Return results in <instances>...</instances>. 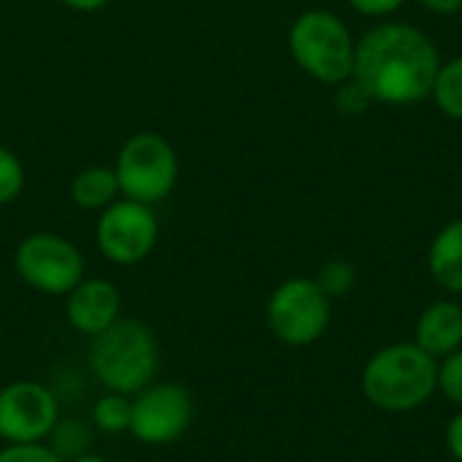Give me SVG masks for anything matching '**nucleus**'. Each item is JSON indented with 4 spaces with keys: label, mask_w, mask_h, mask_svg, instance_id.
<instances>
[{
    "label": "nucleus",
    "mask_w": 462,
    "mask_h": 462,
    "mask_svg": "<svg viewBox=\"0 0 462 462\" xmlns=\"http://www.w3.org/2000/svg\"><path fill=\"white\" fill-rule=\"evenodd\" d=\"M114 171L122 198L157 206L179 181V154L165 135L141 130L119 146Z\"/></svg>",
    "instance_id": "5"
},
{
    "label": "nucleus",
    "mask_w": 462,
    "mask_h": 462,
    "mask_svg": "<svg viewBox=\"0 0 462 462\" xmlns=\"http://www.w3.org/2000/svg\"><path fill=\"white\" fill-rule=\"evenodd\" d=\"M0 462H65L43 444H8L0 449Z\"/></svg>",
    "instance_id": "22"
},
{
    "label": "nucleus",
    "mask_w": 462,
    "mask_h": 462,
    "mask_svg": "<svg viewBox=\"0 0 462 462\" xmlns=\"http://www.w3.org/2000/svg\"><path fill=\"white\" fill-rule=\"evenodd\" d=\"M62 5H68L70 11H79V14H95L100 8H106L111 0H60Z\"/></svg>",
    "instance_id": "26"
},
{
    "label": "nucleus",
    "mask_w": 462,
    "mask_h": 462,
    "mask_svg": "<svg viewBox=\"0 0 462 462\" xmlns=\"http://www.w3.org/2000/svg\"><path fill=\"white\" fill-rule=\"evenodd\" d=\"M430 97L449 119L462 122V54L441 62Z\"/></svg>",
    "instance_id": "15"
},
{
    "label": "nucleus",
    "mask_w": 462,
    "mask_h": 462,
    "mask_svg": "<svg viewBox=\"0 0 462 462\" xmlns=\"http://www.w3.org/2000/svg\"><path fill=\"white\" fill-rule=\"evenodd\" d=\"M122 198L114 165H87L70 181V200L84 211H103Z\"/></svg>",
    "instance_id": "14"
},
{
    "label": "nucleus",
    "mask_w": 462,
    "mask_h": 462,
    "mask_svg": "<svg viewBox=\"0 0 462 462\" xmlns=\"http://www.w3.org/2000/svg\"><path fill=\"white\" fill-rule=\"evenodd\" d=\"M195 420V401L181 384H152L133 401L130 433L149 447L179 441Z\"/></svg>",
    "instance_id": "9"
},
{
    "label": "nucleus",
    "mask_w": 462,
    "mask_h": 462,
    "mask_svg": "<svg viewBox=\"0 0 462 462\" xmlns=\"http://www.w3.org/2000/svg\"><path fill=\"white\" fill-rule=\"evenodd\" d=\"M157 363V338L138 319H116L89 344V368L108 393L138 395L152 384Z\"/></svg>",
    "instance_id": "3"
},
{
    "label": "nucleus",
    "mask_w": 462,
    "mask_h": 462,
    "mask_svg": "<svg viewBox=\"0 0 462 462\" xmlns=\"http://www.w3.org/2000/svg\"><path fill=\"white\" fill-rule=\"evenodd\" d=\"M70 462H106L100 455H89V452H84V455H79V457H73Z\"/></svg>",
    "instance_id": "27"
},
{
    "label": "nucleus",
    "mask_w": 462,
    "mask_h": 462,
    "mask_svg": "<svg viewBox=\"0 0 462 462\" xmlns=\"http://www.w3.org/2000/svg\"><path fill=\"white\" fill-rule=\"evenodd\" d=\"M314 282L319 284V290H322L330 300H336V298H346V295L355 290V284H357V271H355V265H352L349 260L333 257V260H328V263L319 268V273H317Z\"/></svg>",
    "instance_id": "18"
},
{
    "label": "nucleus",
    "mask_w": 462,
    "mask_h": 462,
    "mask_svg": "<svg viewBox=\"0 0 462 462\" xmlns=\"http://www.w3.org/2000/svg\"><path fill=\"white\" fill-rule=\"evenodd\" d=\"M420 3L439 16H452V14L462 11V0H420Z\"/></svg>",
    "instance_id": "25"
},
{
    "label": "nucleus",
    "mask_w": 462,
    "mask_h": 462,
    "mask_svg": "<svg viewBox=\"0 0 462 462\" xmlns=\"http://www.w3.org/2000/svg\"><path fill=\"white\" fill-rule=\"evenodd\" d=\"M49 436H51V449L62 460H73V457L84 455L92 441V433H89L87 422H81V420H57V425Z\"/></svg>",
    "instance_id": "17"
},
{
    "label": "nucleus",
    "mask_w": 462,
    "mask_h": 462,
    "mask_svg": "<svg viewBox=\"0 0 462 462\" xmlns=\"http://www.w3.org/2000/svg\"><path fill=\"white\" fill-rule=\"evenodd\" d=\"M265 319L271 333L287 346H309L325 336L330 328V298L319 290L314 279H287L282 282L265 306Z\"/></svg>",
    "instance_id": "6"
},
{
    "label": "nucleus",
    "mask_w": 462,
    "mask_h": 462,
    "mask_svg": "<svg viewBox=\"0 0 462 462\" xmlns=\"http://www.w3.org/2000/svg\"><path fill=\"white\" fill-rule=\"evenodd\" d=\"M428 268L436 284L452 295H462V219L444 225L428 252Z\"/></svg>",
    "instance_id": "13"
},
{
    "label": "nucleus",
    "mask_w": 462,
    "mask_h": 462,
    "mask_svg": "<svg viewBox=\"0 0 462 462\" xmlns=\"http://www.w3.org/2000/svg\"><path fill=\"white\" fill-rule=\"evenodd\" d=\"M19 279L43 295H68L84 279V254L57 233H30L14 252Z\"/></svg>",
    "instance_id": "7"
},
{
    "label": "nucleus",
    "mask_w": 462,
    "mask_h": 462,
    "mask_svg": "<svg viewBox=\"0 0 462 462\" xmlns=\"http://www.w3.org/2000/svg\"><path fill=\"white\" fill-rule=\"evenodd\" d=\"M290 54L303 73L311 79L338 87L352 79L355 70V49L346 22L325 8L303 11L290 27Z\"/></svg>",
    "instance_id": "4"
},
{
    "label": "nucleus",
    "mask_w": 462,
    "mask_h": 462,
    "mask_svg": "<svg viewBox=\"0 0 462 462\" xmlns=\"http://www.w3.org/2000/svg\"><path fill=\"white\" fill-rule=\"evenodd\" d=\"M160 238V222L154 206L119 198L106 206L95 225V244L100 254L114 265H138L143 263Z\"/></svg>",
    "instance_id": "8"
},
{
    "label": "nucleus",
    "mask_w": 462,
    "mask_h": 462,
    "mask_svg": "<svg viewBox=\"0 0 462 462\" xmlns=\"http://www.w3.org/2000/svg\"><path fill=\"white\" fill-rule=\"evenodd\" d=\"M130 417H133V401L127 395H119V393H106L92 409V422L103 433L130 430Z\"/></svg>",
    "instance_id": "16"
},
{
    "label": "nucleus",
    "mask_w": 462,
    "mask_h": 462,
    "mask_svg": "<svg viewBox=\"0 0 462 462\" xmlns=\"http://www.w3.org/2000/svg\"><path fill=\"white\" fill-rule=\"evenodd\" d=\"M371 106H374V97L355 79H346L344 84L336 87V108L341 114L357 116V114H365Z\"/></svg>",
    "instance_id": "21"
},
{
    "label": "nucleus",
    "mask_w": 462,
    "mask_h": 462,
    "mask_svg": "<svg viewBox=\"0 0 462 462\" xmlns=\"http://www.w3.org/2000/svg\"><path fill=\"white\" fill-rule=\"evenodd\" d=\"M441 54L433 38L406 22L371 27L355 49L352 79L387 106H414L430 97Z\"/></svg>",
    "instance_id": "1"
},
{
    "label": "nucleus",
    "mask_w": 462,
    "mask_h": 462,
    "mask_svg": "<svg viewBox=\"0 0 462 462\" xmlns=\"http://www.w3.org/2000/svg\"><path fill=\"white\" fill-rule=\"evenodd\" d=\"M447 447L452 452V457L457 462H462V411H457L447 428Z\"/></svg>",
    "instance_id": "24"
},
{
    "label": "nucleus",
    "mask_w": 462,
    "mask_h": 462,
    "mask_svg": "<svg viewBox=\"0 0 462 462\" xmlns=\"http://www.w3.org/2000/svg\"><path fill=\"white\" fill-rule=\"evenodd\" d=\"M414 344L430 357H447L462 346V306L455 300L430 303L414 328Z\"/></svg>",
    "instance_id": "12"
},
{
    "label": "nucleus",
    "mask_w": 462,
    "mask_h": 462,
    "mask_svg": "<svg viewBox=\"0 0 462 462\" xmlns=\"http://www.w3.org/2000/svg\"><path fill=\"white\" fill-rule=\"evenodd\" d=\"M406 0H349V5L363 16H390L395 14Z\"/></svg>",
    "instance_id": "23"
},
{
    "label": "nucleus",
    "mask_w": 462,
    "mask_h": 462,
    "mask_svg": "<svg viewBox=\"0 0 462 462\" xmlns=\"http://www.w3.org/2000/svg\"><path fill=\"white\" fill-rule=\"evenodd\" d=\"M439 390V360L417 344L379 349L363 371V395L371 406L406 414L430 401Z\"/></svg>",
    "instance_id": "2"
},
{
    "label": "nucleus",
    "mask_w": 462,
    "mask_h": 462,
    "mask_svg": "<svg viewBox=\"0 0 462 462\" xmlns=\"http://www.w3.org/2000/svg\"><path fill=\"white\" fill-rule=\"evenodd\" d=\"M439 390L462 409V346L439 363Z\"/></svg>",
    "instance_id": "20"
},
{
    "label": "nucleus",
    "mask_w": 462,
    "mask_h": 462,
    "mask_svg": "<svg viewBox=\"0 0 462 462\" xmlns=\"http://www.w3.org/2000/svg\"><path fill=\"white\" fill-rule=\"evenodd\" d=\"M24 181H27V173H24L22 160L16 157V152L0 143V206L14 203L22 195Z\"/></svg>",
    "instance_id": "19"
},
{
    "label": "nucleus",
    "mask_w": 462,
    "mask_h": 462,
    "mask_svg": "<svg viewBox=\"0 0 462 462\" xmlns=\"http://www.w3.org/2000/svg\"><path fill=\"white\" fill-rule=\"evenodd\" d=\"M460 14H462V11H460Z\"/></svg>",
    "instance_id": "28"
},
{
    "label": "nucleus",
    "mask_w": 462,
    "mask_h": 462,
    "mask_svg": "<svg viewBox=\"0 0 462 462\" xmlns=\"http://www.w3.org/2000/svg\"><path fill=\"white\" fill-rule=\"evenodd\" d=\"M119 290L106 279H81L65 303V317L70 328L81 336L95 338L119 319Z\"/></svg>",
    "instance_id": "11"
},
{
    "label": "nucleus",
    "mask_w": 462,
    "mask_h": 462,
    "mask_svg": "<svg viewBox=\"0 0 462 462\" xmlns=\"http://www.w3.org/2000/svg\"><path fill=\"white\" fill-rule=\"evenodd\" d=\"M60 420L57 398L38 382H11L0 390V439L8 444H41Z\"/></svg>",
    "instance_id": "10"
}]
</instances>
